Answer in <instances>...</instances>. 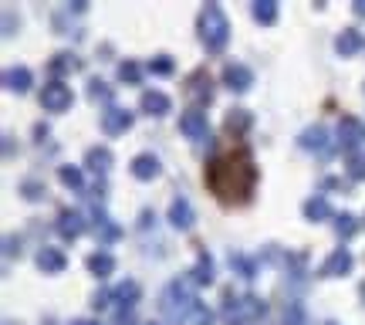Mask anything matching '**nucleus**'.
<instances>
[{"label": "nucleus", "mask_w": 365, "mask_h": 325, "mask_svg": "<svg viewBox=\"0 0 365 325\" xmlns=\"http://www.w3.org/2000/svg\"><path fill=\"white\" fill-rule=\"evenodd\" d=\"M207 186L224 203H243L257 186V166L247 149H230L210 159L207 166Z\"/></svg>", "instance_id": "obj_1"}, {"label": "nucleus", "mask_w": 365, "mask_h": 325, "mask_svg": "<svg viewBox=\"0 0 365 325\" xmlns=\"http://www.w3.org/2000/svg\"><path fill=\"white\" fill-rule=\"evenodd\" d=\"M199 41L210 55H220L230 41V24H227V14L220 11V4H207L199 11Z\"/></svg>", "instance_id": "obj_2"}, {"label": "nucleus", "mask_w": 365, "mask_h": 325, "mask_svg": "<svg viewBox=\"0 0 365 325\" xmlns=\"http://www.w3.org/2000/svg\"><path fill=\"white\" fill-rule=\"evenodd\" d=\"M264 312H267V305H264L260 298H254V295L233 298V295L227 292V302H224V319H227V325H257L260 319H264Z\"/></svg>", "instance_id": "obj_3"}, {"label": "nucleus", "mask_w": 365, "mask_h": 325, "mask_svg": "<svg viewBox=\"0 0 365 325\" xmlns=\"http://www.w3.org/2000/svg\"><path fill=\"white\" fill-rule=\"evenodd\" d=\"M197 305L199 302L190 295V288H186L182 281H173L166 292H163V312H166L169 322H186V319H193Z\"/></svg>", "instance_id": "obj_4"}, {"label": "nucleus", "mask_w": 365, "mask_h": 325, "mask_svg": "<svg viewBox=\"0 0 365 325\" xmlns=\"http://www.w3.org/2000/svg\"><path fill=\"white\" fill-rule=\"evenodd\" d=\"M71 102H75V95H71V89L64 85V81H47L45 92H41V106L47 108V112H68L71 108Z\"/></svg>", "instance_id": "obj_5"}, {"label": "nucleus", "mask_w": 365, "mask_h": 325, "mask_svg": "<svg viewBox=\"0 0 365 325\" xmlns=\"http://www.w3.org/2000/svg\"><path fill=\"white\" fill-rule=\"evenodd\" d=\"M365 142V122L362 119H355V115H342V122H338V146L352 153V149H359Z\"/></svg>", "instance_id": "obj_6"}, {"label": "nucleus", "mask_w": 365, "mask_h": 325, "mask_svg": "<svg viewBox=\"0 0 365 325\" xmlns=\"http://www.w3.org/2000/svg\"><path fill=\"white\" fill-rule=\"evenodd\" d=\"M180 129L182 136H190V139H207L210 136V122H207V112L203 108H186L180 115Z\"/></svg>", "instance_id": "obj_7"}, {"label": "nucleus", "mask_w": 365, "mask_h": 325, "mask_svg": "<svg viewBox=\"0 0 365 325\" xmlns=\"http://www.w3.org/2000/svg\"><path fill=\"white\" fill-rule=\"evenodd\" d=\"M349 271H352V254L345 248L332 251V254L325 258V264L318 268L321 278H342V275H349Z\"/></svg>", "instance_id": "obj_8"}, {"label": "nucleus", "mask_w": 365, "mask_h": 325, "mask_svg": "<svg viewBox=\"0 0 365 325\" xmlns=\"http://www.w3.org/2000/svg\"><path fill=\"white\" fill-rule=\"evenodd\" d=\"M129 125H132V112H129V108L108 106L105 112H102V129H105L108 136H122Z\"/></svg>", "instance_id": "obj_9"}, {"label": "nucleus", "mask_w": 365, "mask_h": 325, "mask_svg": "<svg viewBox=\"0 0 365 325\" xmlns=\"http://www.w3.org/2000/svg\"><path fill=\"white\" fill-rule=\"evenodd\" d=\"M224 85H227L230 92H247L254 85V72L247 64H227L224 68Z\"/></svg>", "instance_id": "obj_10"}, {"label": "nucleus", "mask_w": 365, "mask_h": 325, "mask_svg": "<svg viewBox=\"0 0 365 325\" xmlns=\"http://www.w3.org/2000/svg\"><path fill=\"white\" fill-rule=\"evenodd\" d=\"M186 95L193 98V102H199V106H207L213 98V81L207 72H197V75H190V81H186Z\"/></svg>", "instance_id": "obj_11"}, {"label": "nucleus", "mask_w": 365, "mask_h": 325, "mask_svg": "<svg viewBox=\"0 0 365 325\" xmlns=\"http://www.w3.org/2000/svg\"><path fill=\"white\" fill-rule=\"evenodd\" d=\"M91 224H95V234H98L102 244H112V241L122 237V227L105 214V210H95V214H91Z\"/></svg>", "instance_id": "obj_12"}, {"label": "nucleus", "mask_w": 365, "mask_h": 325, "mask_svg": "<svg viewBox=\"0 0 365 325\" xmlns=\"http://www.w3.org/2000/svg\"><path fill=\"white\" fill-rule=\"evenodd\" d=\"M169 224L176 227V231H190L193 227V207L186 197H176L173 207H169Z\"/></svg>", "instance_id": "obj_13"}, {"label": "nucleus", "mask_w": 365, "mask_h": 325, "mask_svg": "<svg viewBox=\"0 0 365 325\" xmlns=\"http://www.w3.org/2000/svg\"><path fill=\"white\" fill-rule=\"evenodd\" d=\"M37 268H41L45 275H61V271L68 268V258H64L58 248H41L37 251Z\"/></svg>", "instance_id": "obj_14"}, {"label": "nucleus", "mask_w": 365, "mask_h": 325, "mask_svg": "<svg viewBox=\"0 0 365 325\" xmlns=\"http://www.w3.org/2000/svg\"><path fill=\"white\" fill-rule=\"evenodd\" d=\"M58 231L61 237H68V241H75V237H81L85 234V217L78 214V210H64L58 220Z\"/></svg>", "instance_id": "obj_15"}, {"label": "nucleus", "mask_w": 365, "mask_h": 325, "mask_svg": "<svg viewBox=\"0 0 365 325\" xmlns=\"http://www.w3.org/2000/svg\"><path fill=\"white\" fill-rule=\"evenodd\" d=\"M362 34L355 31V28H345V31L338 34V41H335V47H338V55H342V58H352V55H359V51H362Z\"/></svg>", "instance_id": "obj_16"}, {"label": "nucleus", "mask_w": 365, "mask_h": 325, "mask_svg": "<svg viewBox=\"0 0 365 325\" xmlns=\"http://www.w3.org/2000/svg\"><path fill=\"white\" fill-rule=\"evenodd\" d=\"M301 146H304V149H311V153H321V156L332 149V146H328V132H325L321 125H315V129H304V132H301Z\"/></svg>", "instance_id": "obj_17"}, {"label": "nucleus", "mask_w": 365, "mask_h": 325, "mask_svg": "<svg viewBox=\"0 0 365 325\" xmlns=\"http://www.w3.org/2000/svg\"><path fill=\"white\" fill-rule=\"evenodd\" d=\"M132 176L136 180H152V176H159V159L149 153H142L132 159Z\"/></svg>", "instance_id": "obj_18"}, {"label": "nucleus", "mask_w": 365, "mask_h": 325, "mask_svg": "<svg viewBox=\"0 0 365 325\" xmlns=\"http://www.w3.org/2000/svg\"><path fill=\"white\" fill-rule=\"evenodd\" d=\"M173 102H169L163 92H142V112L146 115H166Z\"/></svg>", "instance_id": "obj_19"}, {"label": "nucleus", "mask_w": 365, "mask_h": 325, "mask_svg": "<svg viewBox=\"0 0 365 325\" xmlns=\"http://www.w3.org/2000/svg\"><path fill=\"white\" fill-rule=\"evenodd\" d=\"M85 166H88L91 173H108V166H112V153H108L105 146H91L88 156H85Z\"/></svg>", "instance_id": "obj_20"}, {"label": "nucleus", "mask_w": 365, "mask_h": 325, "mask_svg": "<svg viewBox=\"0 0 365 325\" xmlns=\"http://www.w3.org/2000/svg\"><path fill=\"white\" fill-rule=\"evenodd\" d=\"M88 271L95 275V278H108V275L115 271V258L105 254V251H98V254H91L88 258Z\"/></svg>", "instance_id": "obj_21"}, {"label": "nucleus", "mask_w": 365, "mask_h": 325, "mask_svg": "<svg viewBox=\"0 0 365 325\" xmlns=\"http://www.w3.org/2000/svg\"><path fill=\"white\" fill-rule=\"evenodd\" d=\"M4 85H7L11 92H28L30 89V72L28 68H7V72H4Z\"/></svg>", "instance_id": "obj_22"}, {"label": "nucleus", "mask_w": 365, "mask_h": 325, "mask_svg": "<svg viewBox=\"0 0 365 325\" xmlns=\"http://www.w3.org/2000/svg\"><path fill=\"white\" fill-rule=\"evenodd\" d=\"M190 278H193V285H210L213 281V261L207 251H199V261H197V268L190 271Z\"/></svg>", "instance_id": "obj_23"}, {"label": "nucleus", "mask_w": 365, "mask_h": 325, "mask_svg": "<svg viewBox=\"0 0 365 325\" xmlns=\"http://www.w3.org/2000/svg\"><path fill=\"white\" fill-rule=\"evenodd\" d=\"M112 298H119L122 309H132V305L139 302V285H136V281H122L119 288L112 292Z\"/></svg>", "instance_id": "obj_24"}, {"label": "nucleus", "mask_w": 365, "mask_h": 325, "mask_svg": "<svg viewBox=\"0 0 365 325\" xmlns=\"http://www.w3.org/2000/svg\"><path fill=\"white\" fill-rule=\"evenodd\" d=\"M224 125H227V132H243V129H250V112L247 108H230Z\"/></svg>", "instance_id": "obj_25"}, {"label": "nucleus", "mask_w": 365, "mask_h": 325, "mask_svg": "<svg viewBox=\"0 0 365 325\" xmlns=\"http://www.w3.org/2000/svg\"><path fill=\"white\" fill-rule=\"evenodd\" d=\"M304 217L308 220H325V217H332V207L325 197H311V200L304 203Z\"/></svg>", "instance_id": "obj_26"}, {"label": "nucleus", "mask_w": 365, "mask_h": 325, "mask_svg": "<svg viewBox=\"0 0 365 325\" xmlns=\"http://www.w3.org/2000/svg\"><path fill=\"white\" fill-rule=\"evenodd\" d=\"M254 21L257 24H274L277 21V4L274 0H257L254 4Z\"/></svg>", "instance_id": "obj_27"}, {"label": "nucleus", "mask_w": 365, "mask_h": 325, "mask_svg": "<svg viewBox=\"0 0 365 325\" xmlns=\"http://www.w3.org/2000/svg\"><path fill=\"white\" fill-rule=\"evenodd\" d=\"M230 268H237L241 278H254L257 275V264L250 261V258H243V254H230Z\"/></svg>", "instance_id": "obj_28"}, {"label": "nucleus", "mask_w": 365, "mask_h": 325, "mask_svg": "<svg viewBox=\"0 0 365 325\" xmlns=\"http://www.w3.org/2000/svg\"><path fill=\"white\" fill-rule=\"evenodd\" d=\"M88 98H95V102H112V89H108L102 78H91L88 81Z\"/></svg>", "instance_id": "obj_29"}, {"label": "nucleus", "mask_w": 365, "mask_h": 325, "mask_svg": "<svg viewBox=\"0 0 365 325\" xmlns=\"http://www.w3.org/2000/svg\"><path fill=\"white\" fill-rule=\"evenodd\" d=\"M335 231H338V237H345V241H349L352 234L359 231V224H355V217L352 214H342V217H335Z\"/></svg>", "instance_id": "obj_30"}, {"label": "nucleus", "mask_w": 365, "mask_h": 325, "mask_svg": "<svg viewBox=\"0 0 365 325\" xmlns=\"http://www.w3.org/2000/svg\"><path fill=\"white\" fill-rule=\"evenodd\" d=\"M284 325H308V319H304V305H301V302H291L288 309H284Z\"/></svg>", "instance_id": "obj_31"}, {"label": "nucleus", "mask_w": 365, "mask_h": 325, "mask_svg": "<svg viewBox=\"0 0 365 325\" xmlns=\"http://www.w3.org/2000/svg\"><path fill=\"white\" fill-rule=\"evenodd\" d=\"M78 62H75V55H54V62H51V72L54 75H64V72H75Z\"/></svg>", "instance_id": "obj_32"}, {"label": "nucleus", "mask_w": 365, "mask_h": 325, "mask_svg": "<svg viewBox=\"0 0 365 325\" xmlns=\"http://www.w3.org/2000/svg\"><path fill=\"white\" fill-rule=\"evenodd\" d=\"M119 78L122 81H129V85H139V78H142V68L136 62H122L119 64Z\"/></svg>", "instance_id": "obj_33"}, {"label": "nucleus", "mask_w": 365, "mask_h": 325, "mask_svg": "<svg viewBox=\"0 0 365 325\" xmlns=\"http://www.w3.org/2000/svg\"><path fill=\"white\" fill-rule=\"evenodd\" d=\"M61 183L71 186V190H81V170L78 166H61Z\"/></svg>", "instance_id": "obj_34"}, {"label": "nucleus", "mask_w": 365, "mask_h": 325, "mask_svg": "<svg viewBox=\"0 0 365 325\" xmlns=\"http://www.w3.org/2000/svg\"><path fill=\"white\" fill-rule=\"evenodd\" d=\"M21 193H24L28 200H41V197H45V186L37 183V180H24V183H21Z\"/></svg>", "instance_id": "obj_35"}, {"label": "nucleus", "mask_w": 365, "mask_h": 325, "mask_svg": "<svg viewBox=\"0 0 365 325\" xmlns=\"http://www.w3.org/2000/svg\"><path fill=\"white\" fill-rule=\"evenodd\" d=\"M149 72H152V75H169V72H173V58H166V55L152 58V62H149Z\"/></svg>", "instance_id": "obj_36"}, {"label": "nucleus", "mask_w": 365, "mask_h": 325, "mask_svg": "<svg viewBox=\"0 0 365 325\" xmlns=\"http://www.w3.org/2000/svg\"><path fill=\"white\" fill-rule=\"evenodd\" d=\"M213 319H216V315H213L207 305H197V312H193V319H190V322L193 325H213Z\"/></svg>", "instance_id": "obj_37"}, {"label": "nucleus", "mask_w": 365, "mask_h": 325, "mask_svg": "<svg viewBox=\"0 0 365 325\" xmlns=\"http://www.w3.org/2000/svg\"><path fill=\"white\" fill-rule=\"evenodd\" d=\"M349 173L355 176V180H362V176H365V156H355V159H352Z\"/></svg>", "instance_id": "obj_38"}, {"label": "nucleus", "mask_w": 365, "mask_h": 325, "mask_svg": "<svg viewBox=\"0 0 365 325\" xmlns=\"http://www.w3.org/2000/svg\"><path fill=\"white\" fill-rule=\"evenodd\" d=\"M355 14L365 17V0H359V4H355Z\"/></svg>", "instance_id": "obj_39"}, {"label": "nucleus", "mask_w": 365, "mask_h": 325, "mask_svg": "<svg viewBox=\"0 0 365 325\" xmlns=\"http://www.w3.org/2000/svg\"><path fill=\"white\" fill-rule=\"evenodd\" d=\"M71 325H98V322H71Z\"/></svg>", "instance_id": "obj_40"}, {"label": "nucleus", "mask_w": 365, "mask_h": 325, "mask_svg": "<svg viewBox=\"0 0 365 325\" xmlns=\"http://www.w3.org/2000/svg\"><path fill=\"white\" fill-rule=\"evenodd\" d=\"M328 325H335V322H328Z\"/></svg>", "instance_id": "obj_41"}, {"label": "nucleus", "mask_w": 365, "mask_h": 325, "mask_svg": "<svg viewBox=\"0 0 365 325\" xmlns=\"http://www.w3.org/2000/svg\"><path fill=\"white\" fill-rule=\"evenodd\" d=\"M149 325H152V322H149Z\"/></svg>", "instance_id": "obj_42"}]
</instances>
